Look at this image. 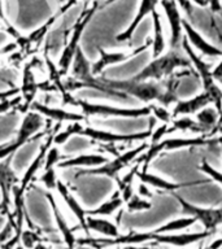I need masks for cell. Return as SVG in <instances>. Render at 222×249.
Segmentation results:
<instances>
[{
    "label": "cell",
    "mask_w": 222,
    "mask_h": 249,
    "mask_svg": "<svg viewBox=\"0 0 222 249\" xmlns=\"http://www.w3.org/2000/svg\"><path fill=\"white\" fill-rule=\"evenodd\" d=\"M178 69L194 70V68L191 65L190 58L187 57L182 48H169L161 56L153 58L146 68L135 74L132 79L139 82H160L175 73Z\"/></svg>",
    "instance_id": "cell-1"
},
{
    "label": "cell",
    "mask_w": 222,
    "mask_h": 249,
    "mask_svg": "<svg viewBox=\"0 0 222 249\" xmlns=\"http://www.w3.org/2000/svg\"><path fill=\"white\" fill-rule=\"evenodd\" d=\"M182 50L185 51V53L187 54V57L190 58L191 65L194 68L195 73H196V75H198V77L200 78V81H202L203 91L209 95L213 107L217 109L218 112L221 113L222 89L221 86L218 85L217 82L213 79L210 66L203 60V57L198 53V52H195V51L192 50V47H191V44L186 39V36H185L182 40Z\"/></svg>",
    "instance_id": "cell-2"
},
{
    "label": "cell",
    "mask_w": 222,
    "mask_h": 249,
    "mask_svg": "<svg viewBox=\"0 0 222 249\" xmlns=\"http://www.w3.org/2000/svg\"><path fill=\"white\" fill-rule=\"evenodd\" d=\"M147 140L146 142H142L139 145H136L134 148H130L124 153H120V155L116 156V159L108 160L107 162L100 165V166L92 167V169H87V170H81L78 171V174H90V175H101V177H107V178L114 179V180H118L120 178V174L122 171L131 165L132 162H135V160L139 157L142 153H143L148 147Z\"/></svg>",
    "instance_id": "cell-3"
},
{
    "label": "cell",
    "mask_w": 222,
    "mask_h": 249,
    "mask_svg": "<svg viewBox=\"0 0 222 249\" xmlns=\"http://www.w3.org/2000/svg\"><path fill=\"white\" fill-rule=\"evenodd\" d=\"M78 107L85 117H99V118H140L151 116L149 107L142 108H122L116 105L99 104L89 100L78 99Z\"/></svg>",
    "instance_id": "cell-4"
},
{
    "label": "cell",
    "mask_w": 222,
    "mask_h": 249,
    "mask_svg": "<svg viewBox=\"0 0 222 249\" xmlns=\"http://www.w3.org/2000/svg\"><path fill=\"white\" fill-rule=\"evenodd\" d=\"M179 202V205L182 208V213L185 215H191L204 227V231L217 233L218 227L222 225V206L220 208H200L194 204H191L187 200L179 196L175 192H171Z\"/></svg>",
    "instance_id": "cell-5"
},
{
    "label": "cell",
    "mask_w": 222,
    "mask_h": 249,
    "mask_svg": "<svg viewBox=\"0 0 222 249\" xmlns=\"http://www.w3.org/2000/svg\"><path fill=\"white\" fill-rule=\"evenodd\" d=\"M151 44L152 39L147 38V42L144 43V44H142V46L135 48V50L129 51V52H125V51L108 52V51L103 50V48H99V58L95 62H91V73H92L93 77H97L109 66L118 65V64H122V62L128 61L130 58L138 56L143 51L147 50L148 47H151Z\"/></svg>",
    "instance_id": "cell-6"
},
{
    "label": "cell",
    "mask_w": 222,
    "mask_h": 249,
    "mask_svg": "<svg viewBox=\"0 0 222 249\" xmlns=\"http://www.w3.org/2000/svg\"><path fill=\"white\" fill-rule=\"evenodd\" d=\"M214 233L209 231H194V232L156 233L152 230V243L156 245H166L174 248H188L204 240L213 237Z\"/></svg>",
    "instance_id": "cell-7"
},
{
    "label": "cell",
    "mask_w": 222,
    "mask_h": 249,
    "mask_svg": "<svg viewBox=\"0 0 222 249\" xmlns=\"http://www.w3.org/2000/svg\"><path fill=\"white\" fill-rule=\"evenodd\" d=\"M165 17L167 19V25L170 29V42L169 48H182V40L185 38L183 31V17L181 13V8L175 0H160Z\"/></svg>",
    "instance_id": "cell-8"
},
{
    "label": "cell",
    "mask_w": 222,
    "mask_h": 249,
    "mask_svg": "<svg viewBox=\"0 0 222 249\" xmlns=\"http://www.w3.org/2000/svg\"><path fill=\"white\" fill-rule=\"evenodd\" d=\"M18 182L19 179L16 175V170L11 166V157L0 160V195H1L0 209L4 213H9L12 190Z\"/></svg>",
    "instance_id": "cell-9"
},
{
    "label": "cell",
    "mask_w": 222,
    "mask_h": 249,
    "mask_svg": "<svg viewBox=\"0 0 222 249\" xmlns=\"http://www.w3.org/2000/svg\"><path fill=\"white\" fill-rule=\"evenodd\" d=\"M56 191H57L58 195H60V197L64 200L65 205L68 206V209L73 213L74 217L77 218L78 225H79V227L85 231L86 236H91V232H90L89 229H87V215H89V214H87V210H86L85 208L82 206L81 202L75 198V196H74V194L72 192V190H70L69 187H68V184H66L62 179H58Z\"/></svg>",
    "instance_id": "cell-10"
},
{
    "label": "cell",
    "mask_w": 222,
    "mask_h": 249,
    "mask_svg": "<svg viewBox=\"0 0 222 249\" xmlns=\"http://www.w3.org/2000/svg\"><path fill=\"white\" fill-rule=\"evenodd\" d=\"M183 31L185 36L195 50L198 51L203 57H222V50L218 47L210 44L200 33H199L188 19L183 18Z\"/></svg>",
    "instance_id": "cell-11"
},
{
    "label": "cell",
    "mask_w": 222,
    "mask_h": 249,
    "mask_svg": "<svg viewBox=\"0 0 222 249\" xmlns=\"http://www.w3.org/2000/svg\"><path fill=\"white\" fill-rule=\"evenodd\" d=\"M31 110L39 113L40 116L46 117L48 120H52L57 124H62V122H83L85 116L79 114V113L69 112L62 108H56V107H51V105L43 104L40 101H33L30 104Z\"/></svg>",
    "instance_id": "cell-12"
},
{
    "label": "cell",
    "mask_w": 222,
    "mask_h": 249,
    "mask_svg": "<svg viewBox=\"0 0 222 249\" xmlns=\"http://www.w3.org/2000/svg\"><path fill=\"white\" fill-rule=\"evenodd\" d=\"M46 197L48 202H50L52 214H54V219L56 222V227H57V232L61 236L62 243L66 245L68 249H75V247H77V236L74 235V230L75 229H72L68 225V222L65 221V218L62 215L61 210L58 208L57 201L55 200L54 195L51 194V192H47Z\"/></svg>",
    "instance_id": "cell-13"
},
{
    "label": "cell",
    "mask_w": 222,
    "mask_h": 249,
    "mask_svg": "<svg viewBox=\"0 0 222 249\" xmlns=\"http://www.w3.org/2000/svg\"><path fill=\"white\" fill-rule=\"evenodd\" d=\"M108 161V157L100 153H78L75 156H69L58 163L57 169L62 170H73V169H92L100 166Z\"/></svg>",
    "instance_id": "cell-14"
},
{
    "label": "cell",
    "mask_w": 222,
    "mask_h": 249,
    "mask_svg": "<svg viewBox=\"0 0 222 249\" xmlns=\"http://www.w3.org/2000/svg\"><path fill=\"white\" fill-rule=\"evenodd\" d=\"M160 3V0H140L139 8L136 11L135 17L132 18V21L130 22L126 30L121 31L120 34L116 36V40L118 43H126L129 40H131L132 36H134V33L136 31V29L139 27V25L143 22V19L149 16L152 12L155 11L157 4Z\"/></svg>",
    "instance_id": "cell-15"
},
{
    "label": "cell",
    "mask_w": 222,
    "mask_h": 249,
    "mask_svg": "<svg viewBox=\"0 0 222 249\" xmlns=\"http://www.w3.org/2000/svg\"><path fill=\"white\" fill-rule=\"evenodd\" d=\"M136 178L139 179L140 182L146 183L151 188H155L157 191H165V192H175V191L181 190L183 187L187 186H196V184H203L205 180H198V182H188V183H173L169 182L163 177L148 173V170H139L136 173Z\"/></svg>",
    "instance_id": "cell-16"
},
{
    "label": "cell",
    "mask_w": 222,
    "mask_h": 249,
    "mask_svg": "<svg viewBox=\"0 0 222 249\" xmlns=\"http://www.w3.org/2000/svg\"><path fill=\"white\" fill-rule=\"evenodd\" d=\"M212 104L210 96L206 92H200L196 96L187 99V100H178L173 105L171 109V114L173 118L181 116H191V114H196L199 110L205 108L206 105Z\"/></svg>",
    "instance_id": "cell-17"
},
{
    "label": "cell",
    "mask_w": 222,
    "mask_h": 249,
    "mask_svg": "<svg viewBox=\"0 0 222 249\" xmlns=\"http://www.w3.org/2000/svg\"><path fill=\"white\" fill-rule=\"evenodd\" d=\"M38 91V82L35 79L33 66L29 62V64L23 66L22 77H21V87H19V92H21V97H22L23 101V108H30V104L35 100V96H37Z\"/></svg>",
    "instance_id": "cell-18"
},
{
    "label": "cell",
    "mask_w": 222,
    "mask_h": 249,
    "mask_svg": "<svg viewBox=\"0 0 222 249\" xmlns=\"http://www.w3.org/2000/svg\"><path fill=\"white\" fill-rule=\"evenodd\" d=\"M87 229L90 232H96L103 237H117L120 235L118 225L105 217L87 215Z\"/></svg>",
    "instance_id": "cell-19"
},
{
    "label": "cell",
    "mask_w": 222,
    "mask_h": 249,
    "mask_svg": "<svg viewBox=\"0 0 222 249\" xmlns=\"http://www.w3.org/2000/svg\"><path fill=\"white\" fill-rule=\"evenodd\" d=\"M152 29H153V38H152V57H159L166 51V40L164 35V27L161 22V16L157 9L151 13Z\"/></svg>",
    "instance_id": "cell-20"
},
{
    "label": "cell",
    "mask_w": 222,
    "mask_h": 249,
    "mask_svg": "<svg viewBox=\"0 0 222 249\" xmlns=\"http://www.w3.org/2000/svg\"><path fill=\"white\" fill-rule=\"evenodd\" d=\"M124 205L125 202L124 200H122V197H121L120 191L117 190L108 200H105L104 202H101L97 208L87 210V214H89V215H95V217L109 218L112 217L113 214H116L118 210L122 209Z\"/></svg>",
    "instance_id": "cell-21"
},
{
    "label": "cell",
    "mask_w": 222,
    "mask_h": 249,
    "mask_svg": "<svg viewBox=\"0 0 222 249\" xmlns=\"http://www.w3.org/2000/svg\"><path fill=\"white\" fill-rule=\"evenodd\" d=\"M175 131L192 132L195 135L212 136L209 132L206 131L205 128L203 127L202 124H199L198 121L194 120V118H191L190 116L175 117L174 120L171 121L170 126H169V134Z\"/></svg>",
    "instance_id": "cell-22"
},
{
    "label": "cell",
    "mask_w": 222,
    "mask_h": 249,
    "mask_svg": "<svg viewBox=\"0 0 222 249\" xmlns=\"http://www.w3.org/2000/svg\"><path fill=\"white\" fill-rule=\"evenodd\" d=\"M195 223H198L196 219L191 215H186V217H179L171 221H167L166 223H164L159 227V229L153 230V232L156 233H174V232H182L185 230L190 229L191 226H194Z\"/></svg>",
    "instance_id": "cell-23"
},
{
    "label": "cell",
    "mask_w": 222,
    "mask_h": 249,
    "mask_svg": "<svg viewBox=\"0 0 222 249\" xmlns=\"http://www.w3.org/2000/svg\"><path fill=\"white\" fill-rule=\"evenodd\" d=\"M125 209L128 213H142L152 208V201L148 198L140 197L139 195L134 194L128 201L125 202Z\"/></svg>",
    "instance_id": "cell-24"
},
{
    "label": "cell",
    "mask_w": 222,
    "mask_h": 249,
    "mask_svg": "<svg viewBox=\"0 0 222 249\" xmlns=\"http://www.w3.org/2000/svg\"><path fill=\"white\" fill-rule=\"evenodd\" d=\"M43 241L40 233L37 229H22L19 233V244H22L26 249H33L35 245Z\"/></svg>",
    "instance_id": "cell-25"
},
{
    "label": "cell",
    "mask_w": 222,
    "mask_h": 249,
    "mask_svg": "<svg viewBox=\"0 0 222 249\" xmlns=\"http://www.w3.org/2000/svg\"><path fill=\"white\" fill-rule=\"evenodd\" d=\"M65 159V156L62 153V151L57 145H51L48 148V151L46 153V159H44V165H43V170H47V169H52V167H56L58 163L61 162L62 160Z\"/></svg>",
    "instance_id": "cell-26"
},
{
    "label": "cell",
    "mask_w": 222,
    "mask_h": 249,
    "mask_svg": "<svg viewBox=\"0 0 222 249\" xmlns=\"http://www.w3.org/2000/svg\"><path fill=\"white\" fill-rule=\"evenodd\" d=\"M148 107L151 109V116L155 117L156 120L161 124H170L171 121L174 120L171 110H169V108H166V107L160 104H148Z\"/></svg>",
    "instance_id": "cell-27"
},
{
    "label": "cell",
    "mask_w": 222,
    "mask_h": 249,
    "mask_svg": "<svg viewBox=\"0 0 222 249\" xmlns=\"http://www.w3.org/2000/svg\"><path fill=\"white\" fill-rule=\"evenodd\" d=\"M38 180L47 191L56 190V187H57V182H58L57 174H56V167L43 170L42 175L39 177Z\"/></svg>",
    "instance_id": "cell-28"
},
{
    "label": "cell",
    "mask_w": 222,
    "mask_h": 249,
    "mask_svg": "<svg viewBox=\"0 0 222 249\" xmlns=\"http://www.w3.org/2000/svg\"><path fill=\"white\" fill-rule=\"evenodd\" d=\"M198 169L205 175H208L212 180H214V182L218 183L220 186H222V173L221 171H218L216 167L212 166L206 160H203L202 162H200V165L198 166Z\"/></svg>",
    "instance_id": "cell-29"
},
{
    "label": "cell",
    "mask_w": 222,
    "mask_h": 249,
    "mask_svg": "<svg viewBox=\"0 0 222 249\" xmlns=\"http://www.w3.org/2000/svg\"><path fill=\"white\" fill-rule=\"evenodd\" d=\"M169 126H170V124H160V126H156V127L153 128V131H152L151 136H149V140H151V143L149 144H156L159 143V142H161L164 136L169 134Z\"/></svg>",
    "instance_id": "cell-30"
},
{
    "label": "cell",
    "mask_w": 222,
    "mask_h": 249,
    "mask_svg": "<svg viewBox=\"0 0 222 249\" xmlns=\"http://www.w3.org/2000/svg\"><path fill=\"white\" fill-rule=\"evenodd\" d=\"M22 101V97H12V99H7V100H0V114H8L12 109L18 107Z\"/></svg>",
    "instance_id": "cell-31"
},
{
    "label": "cell",
    "mask_w": 222,
    "mask_h": 249,
    "mask_svg": "<svg viewBox=\"0 0 222 249\" xmlns=\"http://www.w3.org/2000/svg\"><path fill=\"white\" fill-rule=\"evenodd\" d=\"M136 195H139L140 197H144V198H152L153 197V192H152L151 187L146 184V183L140 182L139 180V184L136 186Z\"/></svg>",
    "instance_id": "cell-32"
},
{
    "label": "cell",
    "mask_w": 222,
    "mask_h": 249,
    "mask_svg": "<svg viewBox=\"0 0 222 249\" xmlns=\"http://www.w3.org/2000/svg\"><path fill=\"white\" fill-rule=\"evenodd\" d=\"M212 75H213L214 81L220 86H222V60L212 69Z\"/></svg>",
    "instance_id": "cell-33"
},
{
    "label": "cell",
    "mask_w": 222,
    "mask_h": 249,
    "mask_svg": "<svg viewBox=\"0 0 222 249\" xmlns=\"http://www.w3.org/2000/svg\"><path fill=\"white\" fill-rule=\"evenodd\" d=\"M8 40H9V35L4 31H0V48H3L8 43Z\"/></svg>",
    "instance_id": "cell-34"
},
{
    "label": "cell",
    "mask_w": 222,
    "mask_h": 249,
    "mask_svg": "<svg viewBox=\"0 0 222 249\" xmlns=\"http://www.w3.org/2000/svg\"><path fill=\"white\" fill-rule=\"evenodd\" d=\"M0 18L3 19L4 22H7V18H5V11H4V1L0 0Z\"/></svg>",
    "instance_id": "cell-35"
},
{
    "label": "cell",
    "mask_w": 222,
    "mask_h": 249,
    "mask_svg": "<svg viewBox=\"0 0 222 249\" xmlns=\"http://www.w3.org/2000/svg\"><path fill=\"white\" fill-rule=\"evenodd\" d=\"M33 249H52V248H51L50 245H47L44 241H40V243H38V244L35 245Z\"/></svg>",
    "instance_id": "cell-36"
},
{
    "label": "cell",
    "mask_w": 222,
    "mask_h": 249,
    "mask_svg": "<svg viewBox=\"0 0 222 249\" xmlns=\"http://www.w3.org/2000/svg\"><path fill=\"white\" fill-rule=\"evenodd\" d=\"M13 249H26V248H25V247H23L22 244H19V243H17V244L15 245V248H13Z\"/></svg>",
    "instance_id": "cell-37"
},
{
    "label": "cell",
    "mask_w": 222,
    "mask_h": 249,
    "mask_svg": "<svg viewBox=\"0 0 222 249\" xmlns=\"http://www.w3.org/2000/svg\"><path fill=\"white\" fill-rule=\"evenodd\" d=\"M148 244H151V249H160L159 245H155V247H152V243H148ZM177 249H188V248H177Z\"/></svg>",
    "instance_id": "cell-38"
},
{
    "label": "cell",
    "mask_w": 222,
    "mask_h": 249,
    "mask_svg": "<svg viewBox=\"0 0 222 249\" xmlns=\"http://www.w3.org/2000/svg\"><path fill=\"white\" fill-rule=\"evenodd\" d=\"M220 126L222 127V110H221V113H220Z\"/></svg>",
    "instance_id": "cell-39"
},
{
    "label": "cell",
    "mask_w": 222,
    "mask_h": 249,
    "mask_svg": "<svg viewBox=\"0 0 222 249\" xmlns=\"http://www.w3.org/2000/svg\"><path fill=\"white\" fill-rule=\"evenodd\" d=\"M218 232H220V237L222 239V225H221V229H218Z\"/></svg>",
    "instance_id": "cell-40"
},
{
    "label": "cell",
    "mask_w": 222,
    "mask_h": 249,
    "mask_svg": "<svg viewBox=\"0 0 222 249\" xmlns=\"http://www.w3.org/2000/svg\"><path fill=\"white\" fill-rule=\"evenodd\" d=\"M200 249H210V248H209V247H208V244H206V245H203V247Z\"/></svg>",
    "instance_id": "cell-41"
},
{
    "label": "cell",
    "mask_w": 222,
    "mask_h": 249,
    "mask_svg": "<svg viewBox=\"0 0 222 249\" xmlns=\"http://www.w3.org/2000/svg\"><path fill=\"white\" fill-rule=\"evenodd\" d=\"M221 140H222V135H221Z\"/></svg>",
    "instance_id": "cell-42"
},
{
    "label": "cell",
    "mask_w": 222,
    "mask_h": 249,
    "mask_svg": "<svg viewBox=\"0 0 222 249\" xmlns=\"http://www.w3.org/2000/svg\"><path fill=\"white\" fill-rule=\"evenodd\" d=\"M220 249H222V247H221V248H220Z\"/></svg>",
    "instance_id": "cell-43"
},
{
    "label": "cell",
    "mask_w": 222,
    "mask_h": 249,
    "mask_svg": "<svg viewBox=\"0 0 222 249\" xmlns=\"http://www.w3.org/2000/svg\"><path fill=\"white\" fill-rule=\"evenodd\" d=\"M221 16H222V13H221Z\"/></svg>",
    "instance_id": "cell-44"
}]
</instances>
